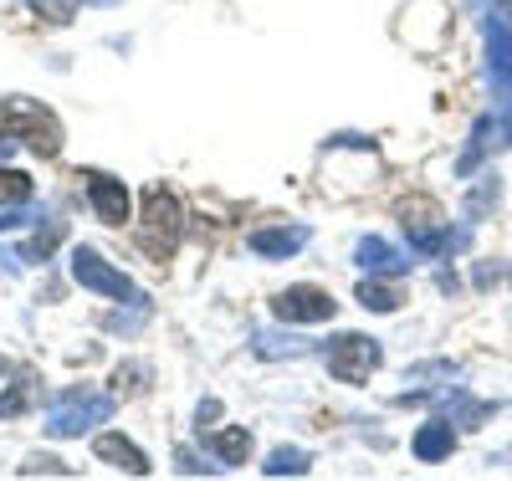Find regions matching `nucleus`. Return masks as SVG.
Instances as JSON below:
<instances>
[{
	"label": "nucleus",
	"mask_w": 512,
	"mask_h": 481,
	"mask_svg": "<svg viewBox=\"0 0 512 481\" xmlns=\"http://www.w3.org/2000/svg\"><path fill=\"white\" fill-rule=\"evenodd\" d=\"M359 302H364L369 313H395L405 297H400L395 287H384V282H374V277H369V282H359Z\"/></svg>",
	"instance_id": "14"
},
{
	"label": "nucleus",
	"mask_w": 512,
	"mask_h": 481,
	"mask_svg": "<svg viewBox=\"0 0 512 481\" xmlns=\"http://www.w3.org/2000/svg\"><path fill=\"white\" fill-rule=\"evenodd\" d=\"M31 200V180L21 169H0V205H21Z\"/></svg>",
	"instance_id": "17"
},
{
	"label": "nucleus",
	"mask_w": 512,
	"mask_h": 481,
	"mask_svg": "<svg viewBox=\"0 0 512 481\" xmlns=\"http://www.w3.org/2000/svg\"><path fill=\"white\" fill-rule=\"evenodd\" d=\"M272 308H277L282 323H328L338 302H333L323 287H287Z\"/></svg>",
	"instance_id": "7"
},
{
	"label": "nucleus",
	"mask_w": 512,
	"mask_h": 481,
	"mask_svg": "<svg viewBox=\"0 0 512 481\" xmlns=\"http://www.w3.org/2000/svg\"><path fill=\"white\" fill-rule=\"evenodd\" d=\"M72 277L88 287V292H103V297H118V302H139L134 282H128L118 267H108L93 246H77V251H72Z\"/></svg>",
	"instance_id": "5"
},
{
	"label": "nucleus",
	"mask_w": 512,
	"mask_h": 481,
	"mask_svg": "<svg viewBox=\"0 0 512 481\" xmlns=\"http://www.w3.org/2000/svg\"><path fill=\"white\" fill-rule=\"evenodd\" d=\"M251 348H256V354H262V359H282V354H303V338H282V333H256L251 338Z\"/></svg>",
	"instance_id": "16"
},
{
	"label": "nucleus",
	"mask_w": 512,
	"mask_h": 481,
	"mask_svg": "<svg viewBox=\"0 0 512 481\" xmlns=\"http://www.w3.org/2000/svg\"><path fill=\"white\" fill-rule=\"evenodd\" d=\"M88 195H93L98 221H108V226H123L128 221V190L118 180H108V174H88Z\"/></svg>",
	"instance_id": "8"
},
{
	"label": "nucleus",
	"mask_w": 512,
	"mask_h": 481,
	"mask_svg": "<svg viewBox=\"0 0 512 481\" xmlns=\"http://www.w3.org/2000/svg\"><path fill=\"white\" fill-rule=\"evenodd\" d=\"M487 82H492L497 108L512 118V21L502 11L487 16Z\"/></svg>",
	"instance_id": "4"
},
{
	"label": "nucleus",
	"mask_w": 512,
	"mask_h": 481,
	"mask_svg": "<svg viewBox=\"0 0 512 481\" xmlns=\"http://www.w3.org/2000/svg\"><path fill=\"white\" fill-rule=\"evenodd\" d=\"M456 420H425L420 430H415V456L420 461H441V456H451V446H456V430H451Z\"/></svg>",
	"instance_id": "11"
},
{
	"label": "nucleus",
	"mask_w": 512,
	"mask_h": 481,
	"mask_svg": "<svg viewBox=\"0 0 512 481\" xmlns=\"http://www.w3.org/2000/svg\"><path fill=\"white\" fill-rule=\"evenodd\" d=\"M267 476H303L308 471V451H297V446H282V451H272L267 456V466H262Z\"/></svg>",
	"instance_id": "15"
},
{
	"label": "nucleus",
	"mask_w": 512,
	"mask_h": 481,
	"mask_svg": "<svg viewBox=\"0 0 512 481\" xmlns=\"http://www.w3.org/2000/svg\"><path fill=\"white\" fill-rule=\"evenodd\" d=\"M11 149H16V139H11V134H0V159H6Z\"/></svg>",
	"instance_id": "22"
},
{
	"label": "nucleus",
	"mask_w": 512,
	"mask_h": 481,
	"mask_svg": "<svg viewBox=\"0 0 512 481\" xmlns=\"http://www.w3.org/2000/svg\"><path fill=\"white\" fill-rule=\"evenodd\" d=\"M497 11H502V16H512V0H497Z\"/></svg>",
	"instance_id": "23"
},
{
	"label": "nucleus",
	"mask_w": 512,
	"mask_h": 481,
	"mask_svg": "<svg viewBox=\"0 0 512 481\" xmlns=\"http://www.w3.org/2000/svg\"><path fill=\"white\" fill-rule=\"evenodd\" d=\"M31 6L47 16V21H72V11H77V0H31Z\"/></svg>",
	"instance_id": "19"
},
{
	"label": "nucleus",
	"mask_w": 512,
	"mask_h": 481,
	"mask_svg": "<svg viewBox=\"0 0 512 481\" xmlns=\"http://www.w3.org/2000/svg\"><path fill=\"white\" fill-rule=\"evenodd\" d=\"M210 446H216V456H221L226 466H241L246 451H251V435L231 425V430H216V435H210Z\"/></svg>",
	"instance_id": "13"
},
{
	"label": "nucleus",
	"mask_w": 512,
	"mask_h": 481,
	"mask_svg": "<svg viewBox=\"0 0 512 481\" xmlns=\"http://www.w3.org/2000/svg\"><path fill=\"white\" fill-rule=\"evenodd\" d=\"M98 6H108V0H98Z\"/></svg>",
	"instance_id": "24"
},
{
	"label": "nucleus",
	"mask_w": 512,
	"mask_h": 481,
	"mask_svg": "<svg viewBox=\"0 0 512 481\" xmlns=\"http://www.w3.org/2000/svg\"><path fill=\"white\" fill-rule=\"evenodd\" d=\"M139 241H144V251L154 261H169V251H175V241H180V200L169 195L164 185H149V195H144Z\"/></svg>",
	"instance_id": "2"
},
{
	"label": "nucleus",
	"mask_w": 512,
	"mask_h": 481,
	"mask_svg": "<svg viewBox=\"0 0 512 481\" xmlns=\"http://www.w3.org/2000/svg\"><path fill=\"white\" fill-rule=\"evenodd\" d=\"M0 374H6V364H0Z\"/></svg>",
	"instance_id": "25"
},
{
	"label": "nucleus",
	"mask_w": 512,
	"mask_h": 481,
	"mask_svg": "<svg viewBox=\"0 0 512 481\" xmlns=\"http://www.w3.org/2000/svg\"><path fill=\"white\" fill-rule=\"evenodd\" d=\"M113 415V395H98V389H67V395L52 405L47 430L52 435H82Z\"/></svg>",
	"instance_id": "3"
},
{
	"label": "nucleus",
	"mask_w": 512,
	"mask_h": 481,
	"mask_svg": "<svg viewBox=\"0 0 512 481\" xmlns=\"http://www.w3.org/2000/svg\"><path fill=\"white\" fill-rule=\"evenodd\" d=\"M354 256H359V267H364L369 277H379V272H405V267H410V256H400L390 241H379V236H364Z\"/></svg>",
	"instance_id": "10"
},
{
	"label": "nucleus",
	"mask_w": 512,
	"mask_h": 481,
	"mask_svg": "<svg viewBox=\"0 0 512 481\" xmlns=\"http://www.w3.org/2000/svg\"><path fill=\"white\" fill-rule=\"evenodd\" d=\"M374 369H379V343H374V338H364V333H344V338L333 343V354H328V374H333V379L364 384Z\"/></svg>",
	"instance_id": "6"
},
{
	"label": "nucleus",
	"mask_w": 512,
	"mask_h": 481,
	"mask_svg": "<svg viewBox=\"0 0 512 481\" xmlns=\"http://www.w3.org/2000/svg\"><path fill=\"white\" fill-rule=\"evenodd\" d=\"M144 379H149V369L144 364H128V369H118V389H128V395H139V389H144Z\"/></svg>",
	"instance_id": "20"
},
{
	"label": "nucleus",
	"mask_w": 512,
	"mask_h": 481,
	"mask_svg": "<svg viewBox=\"0 0 512 481\" xmlns=\"http://www.w3.org/2000/svg\"><path fill=\"white\" fill-rule=\"evenodd\" d=\"M26 405H31V379H21V384L11 389V395H6V400H0V415H6V420H11V415H21Z\"/></svg>",
	"instance_id": "18"
},
{
	"label": "nucleus",
	"mask_w": 512,
	"mask_h": 481,
	"mask_svg": "<svg viewBox=\"0 0 512 481\" xmlns=\"http://www.w3.org/2000/svg\"><path fill=\"white\" fill-rule=\"evenodd\" d=\"M0 134L26 139V149L47 154V159L62 149V123L41 103H31V98H6V103H0Z\"/></svg>",
	"instance_id": "1"
},
{
	"label": "nucleus",
	"mask_w": 512,
	"mask_h": 481,
	"mask_svg": "<svg viewBox=\"0 0 512 481\" xmlns=\"http://www.w3.org/2000/svg\"><path fill=\"white\" fill-rule=\"evenodd\" d=\"M36 471H47V476H67V466H62V461H52V456H31V461L21 466V476H36Z\"/></svg>",
	"instance_id": "21"
},
{
	"label": "nucleus",
	"mask_w": 512,
	"mask_h": 481,
	"mask_svg": "<svg viewBox=\"0 0 512 481\" xmlns=\"http://www.w3.org/2000/svg\"><path fill=\"white\" fill-rule=\"evenodd\" d=\"M308 246V226H267V231H251V251L256 256H292Z\"/></svg>",
	"instance_id": "9"
},
{
	"label": "nucleus",
	"mask_w": 512,
	"mask_h": 481,
	"mask_svg": "<svg viewBox=\"0 0 512 481\" xmlns=\"http://www.w3.org/2000/svg\"><path fill=\"white\" fill-rule=\"evenodd\" d=\"M98 456L103 461H118L128 476H149V456L134 441H123V435H98Z\"/></svg>",
	"instance_id": "12"
}]
</instances>
